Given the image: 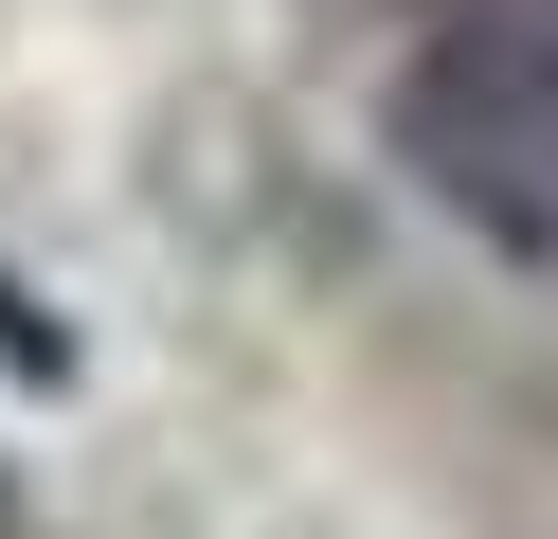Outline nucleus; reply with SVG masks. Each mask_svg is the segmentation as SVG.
<instances>
[{
  "label": "nucleus",
  "instance_id": "2",
  "mask_svg": "<svg viewBox=\"0 0 558 539\" xmlns=\"http://www.w3.org/2000/svg\"><path fill=\"white\" fill-rule=\"evenodd\" d=\"M486 19H505V0H486Z\"/></svg>",
  "mask_w": 558,
  "mask_h": 539
},
{
  "label": "nucleus",
  "instance_id": "1",
  "mask_svg": "<svg viewBox=\"0 0 558 539\" xmlns=\"http://www.w3.org/2000/svg\"><path fill=\"white\" fill-rule=\"evenodd\" d=\"M397 180L469 252L558 287V19H450L397 72Z\"/></svg>",
  "mask_w": 558,
  "mask_h": 539
}]
</instances>
